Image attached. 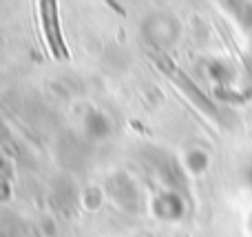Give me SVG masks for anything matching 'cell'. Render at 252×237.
<instances>
[{
	"mask_svg": "<svg viewBox=\"0 0 252 237\" xmlns=\"http://www.w3.org/2000/svg\"><path fill=\"white\" fill-rule=\"evenodd\" d=\"M58 4L56 2H42V27H44V35H47L49 49H51L53 58L62 60V58H69V51L64 47V40H62L60 27H58Z\"/></svg>",
	"mask_w": 252,
	"mask_h": 237,
	"instance_id": "cell-1",
	"label": "cell"
}]
</instances>
